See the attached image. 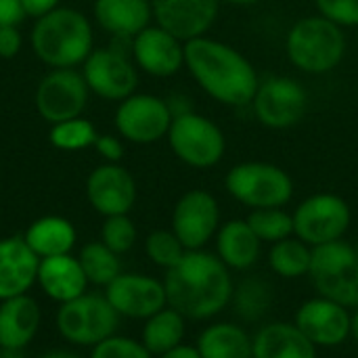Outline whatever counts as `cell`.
Returning a JSON list of instances; mask_svg holds the SVG:
<instances>
[{"label": "cell", "mask_w": 358, "mask_h": 358, "mask_svg": "<svg viewBox=\"0 0 358 358\" xmlns=\"http://www.w3.org/2000/svg\"><path fill=\"white\" fill-rule=\"evenodd\" d=\"M168 306L185 319L208 321L220 315L233 298V279L224 262L203 250H187L182 260L166 271Z\"/></svg>", "instance_id": "obj_1"}, {"label": "cell", "mask_w": 358, "mask_h": 358, "mask_svg": "<svg viewBox=\"0 0 358 358\" xmlns=\"http://www.w3.org/2000/svg\"><path fill=\"white\" fill-rule=\"evenodd\" d=\"M185 63L199 86L220 103L248 105L258 90L254 67L235 48L208 40L193 38L185 44Z\"/></svg>", "instance_id": "obj_2"}, {"label": "cell", "mask_w": 358, "mask_h": 358, "mask_svg": "<svg viewBox=\"0 0 358 358\" xmlns=\"http://www.w3.org/2000/svg\"><path fill=\"white\" fill-rule=\"evenodd\" d=\"M31 48L36 57L52 69L76 67L92 52L90 21L76 8L57 6L36 19Z\"/></svg>", "instance_id": "obj_3"}, {"label": "cell", "mask_w": 358, "mask_h": 358, "mask_svg": "<svg viewBox=\"0 0 358 358\" xmlns=\"http://www.w3.org/2000/svg\"><path fill=\"white\" fill-rule=\"evenodd\" d=\"M346 40L338 23L327 17L300 19L287 34V55L292 63L308 73L334 69L344 57Z\"/></svg>", "instance_id": "obj_4"}, {"label": "cell", "mask_w": 358, "mask_h": 358, "mask_svg": "<svg viewBox=\"0 0 358 358\" xmlns=\"http://www.w3.org/2000/svg\"><path fill=\"white\" fill-rule=\"evenodd\" d=\"M308 277L319 296L350 310L358 308V256L355 245L340 239L313 248Z\"/></svg>", "instance_id": "obj_5"}, {"label": "cell", "mask_w": 358, "mask_h": 358, "mask_svg": "<svg viewBox=\"0 0 358 358\" xmlns=\"http://www.w3.org/2000/svg\"><path fill=\"white\" fill-rule=\"evenodd\" d=\"M55 323L61 338L71 344L92 348L99 342L115 336L120 315L105 296L82 294L80 298L59 306Z\"/></svg>", "instance_id": "obj_6"}, {"label": "cell", "mask_w": 358, "mask_h": 358, "mask_svg": "<svg viewBox=\"0 0 358 358\" xmlns=\"http://www.w3.org/2000/svg\"><path fill=\"white\" fill-rule=\"evenodd\" d=\"M229 193L254 210L283 208L294 195V182L281 168L262 162H245L227 174Z\"/></svg>", "instance_id": "obj_7"}, {"label": "cell", "mask_w": 358, "mask_h": 358, "mask_svg": "<svg viewBox=\"0 0 358 358\" xmlns=\"http://www.w3.org/2000/svg\"><path fill=\"white\" fill-rule=\"evenodd\" d=\"M348 203L334 193H317L294 212V235L310 248L340 241L350 227Z\"/></svg>", "instance_id": "obj_8"}, {"label": "cell", "mask_w": 358, "mask_h": 358, "mask_svg": "<svg viewBox=\"0 0 358 358\" xmlns=\"http://www.w3.org/2000/svg\"><path fill=\"white\" fill-rule=\"evenodd\" d=\"M168 138L172 151L193 168H210L224 153V136L218 126L191 111L174 115Z\"/></svg>", "instance_id": "obj_9"}, {"label": "cell", "mask_w": 358, "mask_h": 358, "mask_svg": "<svg viewBox=\"0 0 358 358\" xmlns=\"http://www.w3.org/2000/svg\"><path fill=\"white\" fill-rule=\"evenodd\" d=\"M86 101L88 84L73 67L48 71L36 90V109L42 120L50 124L80 117L86 109Z\"/></svg>", "instance_id": "obj_10"}, {"label": "cell", "mask_w": 358, "mask_h": 358, "mask_svg": "<svg viewBox=\"0 0 358 358\" xmlns=\"http://www.w3.org/2000/svg\"><path fill=\"white\" fill-rule=\"evenodd\" d=\"M82 76L88 84V90L107 101L128 99L138 82L134 65L124 55V50L115 46L92 48V52L84 61Z\"/></svg>", "instance_id": "obj_11"}, {"label": "cell", "mask_w": 358, "mask_h": 358, "mask_svg": "<svg viewBox=\"0 0 358 358\" xmlns=\"http://www.w3.org/2000/svg\"><path fill=\"white\" fill-rule=\"evenodd\" d=\"M172 109L166 101L153 94H130L115 111L117 132L132 143H155L168 134Z\"/></svg>", "instance_id": "obj_12"}, {"label": "cell", "mask_w": 358, "mask_h": 358, "mask_svg": "<svg viewBox=\"0 0 358 358\" xmlns=\"http://www.w3.org/2000/svg\"><path fill=\"white\" fill-rule=\"evenodd\" d=\"M294 325L317 348H338L350 338L352 313L334 300L317 296L302 302L296 310Z\"/></svg>", "instance_id": "obj_13"}, {"label": "cell", "mask_w": 358, "mask_h": 358, "mask_svg": "<svg viewBox=\"0 0 358 358\" xmlns=\"http://www.w3.org/2000/svg\"><path fill=\"white\" fill-rule=\"evenodd\" d=\"M220 229V210L214 195L195 189L185 193L172 212V231L185 250H203Z\"/></svg>", "instance_id": "obj_14"}, {"label": "cell", "mask_w": 358, "mask_h": 358, "mask_svg": "<svg viewBox=\"0 0 358 358\" xmlns=\"http://www.w3.org/2000/svg\"><path fill=\"white\" fill-rule=\"evenodd\" d=\"M105 298L120 317L143 321L168 306L164 281L141 273H120L105 287Z\"/></svg>", "instance_id": "obj_15"}, {"label": "cell", "mask_w": 358, "mask_h": 358, "mask_svg": "<svg viewBox=\"0 0 358 358\" xmlns=\"http://www.w3.org/2000/svg\"><path fill=\"white\" fill-rule=\"evenodd\" d=\"M252 103L262 124L271 128H289L304 115L308 96L296 80L273 78L258 86Z\"/></svg>", "instance_id": "obj_16"}, {"label": "cell", "mask_w": 358, "mask_h": 358, "mask_svg": "<svg viewBox=\"0 0 358 358\" xmlns=\"http://www.w3.org/2000/svg\"><path fill=\"white\" fill-rule=\"evenodd\" d=\"M86 195L90 206L105 218L128 214L136 201V182L126 168L117 164H103L90 172L86 180Z\"/></svg>", "instance_id": "obj_17"}, {"label": "cell", "mask_w": 358, "mask_h": 358, "mask_svg": "<svg viewBox=\"0 0 358 358\" xmlns=\"http://www.w3.org/2000/svg\"><path fill=\"white\" fill-rule=\"evenodd\" d=\"M220 0H151V10L166 31L178 40L199 38L216 19Z\"/></svg>", "instance_id": "obj_18"}, {"label": "cell", "mask_w": 358, "mask_h": 358, "mask_svg": "<svg viewBox=\"0 0 358 358\" xmlns=\"http://www.w3.org/2000/svg\"><path fill=\"white\" fill-rule=\"evenodd\" d=\"M134 61L151 76L168 78L174 76L185 63V46L180 40L164 27H145L132 38Z\"/></svg>", "instance_id": "obj_19"}, {"label": "cell", "mask_w": 358, "mask_h": 358, "mask_svg": "<svg viewBox=\"0 0 358 358\" xmlns=\"http://www.w3.org/2000/svg\"><path fill=\"white\" fill-rule=\"evenodd\" d=\"M40 258L23 237L0 239V302L23 296L38 279Z\"/></svg>", "instance_id": "obj_20"}, {"label": "cell", "mask_w": 358, "mask_h": 358, "mask_svg": "<svg viewBox=\"0 0 358 358\" xmlns=\"http://www.w3.org/2000/svg\"><path fill=\"white\" fill-rule=\"evenodd\" d=\"M40 306L27 294L0 302V346L2 350L19 352L38 334Z\"/></svg>", "instance_id": "obj_21"}, {"label": "cell", "mask_w": 358, "mask_h": 358, "mask_svg": "<svg viewBox=\"0 0 358 358\" xmlns=\"http://www.w3.org/2000/svg\"><path fill=\"white\" fill-rule=\"evenodd\" d=\"M36 283L50 300L65 304L86 294L88 279L80 266V260L71 254H63L40 260Z\"/></svg>", "instance_id": "obj_22"}, {"label": "cell", "mask_w": 358, "mask_h": 358, "mask_svg": "<svg viewBox=\"0 0 358 358\" xmlns=\"http://www.w3.org/2000/svg\"><path fill=\"white\" fill-rule=\"evenodd\" d=\"M254 358H317V346L285 321L266 323L252 338Z\"/></svg>", "instance_id": "obj_23"}, {"label": "cell", "mask_w": 358, "mask_h": 358, "mask_svg": "<svg viewBox=\"0 0 358 358\" xmlns=\"http://www.w3.org/2000/svg\"><path fill=\"white\" fill-rule=\"evenodd\" d=\"M260 239L248 220H229L216 233V256L229 271H250L260 258Z\"/></svg>", "instance_id": "obj_24"}, {"label": "cell", "mask_w": 358, "mask_h": 358, "mask_svg": "<svg viewBox=\"0 0 358 358\" xmlns=\"http://www.w3.org/2000/svg\"><path fill=\"white\" fill-rule=\"evenodd\" d=\"M151 4L147 0H96L94 17L99 25L115 38H134L149 25Z\"/></svg>", "instance_id": "obj_25"}, {"label": "cell", "mask_w": 358, "mask_h": 358, "mask_svg": "<svg viewBox=\"0 0 358 358\" xmlns=\"http://www.w3.org/2000/svg\"><path fill=\"white\" fill-rule=\"evenodd\" d=\"M201 358H254L252 336L235 323L208 325L195 344Z\"/></svg>", "instance_id": "obj_26"}, {"label": "cell", "mask_w": 358, "mask_h": 358, "mask_svg": "<svg viewBox=\"0 0 358 358\" xmlns=\"http://www.w3.org/2000/svg\"><path fill=\"white\" fill-rule=\"evenodd\" d=\"M23 239L40 260L63 256L71 254L76 245V229L67 218L42 216L27 227Z\"/></svg>", "instance_id": "obj_27"}, {"label": "cell", "mask_w": 358, "mask_h": 358, "mask_svg": "<svg viewBox=\"0 0 358 358\" xmlns=\"http://www.w3.org/2000/svg\"><path fill=\"white\" fill-rule=\"evenodd\" d=\"M273 304H275V289L264 277L250 275L243 277L233 287L231 306L243 323H256L264 319L271 313Z\"/></svg>", "instance_id": "obj_28"}, {"label": "cell", "mask_w": 358, "mask_h": 358, "mask_svg": "<svg viewBox=\"0 0 358 358\" xmlns=\"http://www.w3.org/2000/svg\"><path fill=\"white\" fill-rule=\"evenodd\" d=\"M185 321L187 319L172 306L162 308L159 313L145 319L143 334H141L143 346L153 357H159V355L180 346L185 340Z\"/></svg>", "instance_id": "obj_29"}, {"label": "cell", "mask_w": 358, "mask_h": 358, "mask_svg": "<svg viewBox=\"0 0 358 358\" xmlns=\"http://www.w3.org/2000/svg\"><path fill=\"white\" fill-rule=\"evenodd\" d=\"M313 248L298 237H287L273 243L268 252V266L281 279H302L310 273Z\"/></svg>", "instance_id": "obj_30"}, {"label": "cell", "mask_w": 358, "mask_h": 358, "mask_svg": "<svg viewBox=\"0 0 358 358\" xmlns=\"http://www.w3.org/2000/svg\"><path fill=\"white\" fill-rule=\"evenodd\" d=\"M78 260H80V266H82V271H84L90 285L107 287L122 273L117 254L111 252L103 241L86 243L82 248Z\"/></svg>", "instance_id": "obj_31"}, {"label": "cell", "mask_w": 358, "mask_h": 358, "mask_svg": "<svg viewBox=\"0 0 358 358\" xmlns=\"http://www.w3.org/2000/svg\"><path fill=\"white\" fill-rule=\"evenodd\" d=\"M248 224L256 233V237L266 243H277L294 235V216L283 212L281 208L254 210L248 216Z\"/></svg>", "instance_id": "obj_32"}, {"label": "cell", "mask_w": 358, "mask_h": 358, "mask_svg": "<svg viewBox=\"0 0 358 358\" xmlns=\"http://www.w3.org/2000/svg\"><path fill=\"white\" fill-rule=\"evenodd\" d=\"M96 136L99 134H96L92 122H88L84 117H73V120L52 124V128L48 132L50 145L61 151H80V149L92 147Z\"/></svg>", "instance_id": "obj_33"}, {"label": "cell", "mask_w": 358, "mask_h": 358, "mask_svg": "<svg viewBox=\"0 0 358 358\" xmlns=\"http://www.w3.org/2000/svg\"><path fill=\"white\" fill-rule=\"evenodd\" d=\"M145 252H147L149 260H151L155 266L164 268V271L174 268V266L182 260V256L187 254L185 245H182L180 239L174 235V231H164V229L153 231V233L147 237V241H145Z\"/></svg>", "instance_id": "obj_34"}, {"label": "cell", "mask_w": 358, "mask_h": 358, "mask_svg": "<svg viewBox=\"0 0 358 358\" xmlns=\"http://www.w3.org/2000/svg\"><path fill=\"white\" fill-rule=\"evenodd\" d=\"M101 241L120 254H126L134 248L136 243V227L134 222L128 218V214H117V216H107L101 229Z\"/></svg>", "instance_id": "obj_35"}, {"label": "cell", "mask_w": 358, "mask_h": 358, "mask_svg": "<svg viewBox=\"0 0 358 358\" xmlns=\"http://www.w3.org/2000/svg\"><path fill=\"white\" fill-rule=\"evenodd\" d=\"M90 358H153V355L138 340L111 336L99 342L96 346H92Z\"/></svg>", "instance_id": "obj_36"}, {"label": "cell", "mask_w": 358, "mask_h": 358, "mask_svg": "<svg viewBox=\"0 0 358 358\" xmlns=\"http://www.w3.org/2000/svg\"><path fill=\"white\" fill-rule=\"evenodd\" d=\"M317 6L338 25H358V0H317Z\"/></svg>", "instance_id": "obj_37"}, {"label": "cell", "mask_w": 358, "mask_h": 358, "mask_svg": "<svg viewBox=\"0 0 358 358\" xmlns=\"http://www.w3.org/2000/svg\"><path fill=\"white\" fill-rule=\"evenodd\" d=\"M92 147L96 149V153L103 159H107V164H117L124 157V147H122L120 138H115L111 134H99Z\"/></svg>", "instance_id": "obj_38"}, {"label": "cell", "mask_w": 358, "mask_h": 358, "mask_svg": "<svg viewBox=\"0 0 358 358\" xmlns=\"http://www.w3.org/2000/svg\"><path fill=\"white\" fill-rule=\"evenodd\" d=\"M19 50H21V34L17 25L0 27V57L13 59Z\"/></svg>", "instance_id": "obj_39"}, {"label": "cell", "mask_w": 358, "mask_h": 358, "mask_svg": "<svg viewBox=\"0 0 358 358\" xmlns=\"http://www.w3.org/2000/svg\"><path fill=\"white\" fill-rule=\"evenodd\" d=\"M25 17L27 15L21 0H0V27L19 25Z\"/></svg>", "instance_id": "obj_40"}, {"label": "cell", "mask_w": 358, "mask_h": 358, "mask_svg": "<svg viewBox=\"0 0 358 358\" xmlns=\"http://www.w3.org/2000/svg\"><path fill=\"white\" fill-rule=\"evenodd\" d=\"M21 2H23V8H25V15L38 19V17L55 10L61 0H21Z\"/></svg>", "instance_id": "obj_41"}, {"label": "cell", "mask_w": 358, "mask_h": 358, "mask_svg": "<svg viewBox=\"0 0 358 358\" xmlns=\"http://www.w3.org/2000/svg\"><path fill=\"white\" fill-rule=\"evenodd\" d=\"M157 358H201V357H199V352H197V348H195V346L180 344V346H176V348H172V350H168V352L159 355Z\"/></svg>", "instance_id": "obj_42"}, {"label": "cell", "mask_w": 358, "mask_h": 358, "mask_svg": "<svg viewBox=\"0 0 358 358\" xmlns=\"http://www.w3.org/2000/svg\"><path fill=\"white\" fill-rule=\"evenodd\" d=\"M40 358H82L80 355L71 352V350H50L46 355H42Z\"/></svg>", "instance_id": "obj_43"}, {"label": "cell", "mask_w": 358, "mask_h": 358, "mask_svg": "<svg viewBox=\"0 0 358 358\" xmlns=\"http://www.w3.org/2000/svg\"><path fill=\"white\" fill-rule=\"evenodd\" d=\"M350 338L358 342V308L352 313V327H350Z\"/></svg>", "instance_id": "obj_44"}, {"label": "cell", "mask_w": 358, "mask_h": 358, "mask_svg": "<svg viewBox=\"0 0 358 358\" xmlns=\"http://www.w3.org/2000/svg\"><path fill=\"white\" fill-rule=\"evenodd\" d=\"M233 4H252V2H258V0H229Z\"/></svg>", "instance_id": "obj_45"}, {"label": "cell", "mask_w": 358, "mask_h": 358, "mask_svg": "<svg viewBox=\"0 0 358 358\" xmlns=\"http://www.w3.org/2000/svg\"><path fill=\"white\" fill-rule=\"evenodd\" d=\"M0 358H4V350H2V346H0Z\"/></svg>", "instance_id": "obj_46"}, {"label": "cell", "mask_w": 358, "mask_h": 358, "mask_svg": "<svg viewBox=\"0 0 358 358\" xmlns=\"http://www.w3.org/2000/svg\"><path fill=\"white\" fill-rule=\"evenodd\" d=\"M355 252H357V256H358V241L355 243Z\"/></svg>", "instance_id": "obj_47"}]
</instances>
